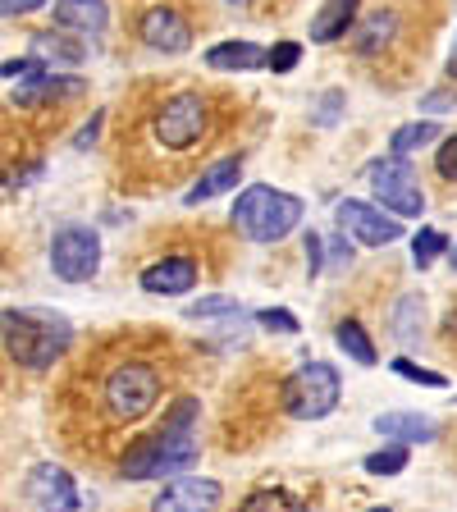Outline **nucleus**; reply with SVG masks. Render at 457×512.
Returning <instances> with one entry per match:
<instances>
[{
	"label": "nucleus",
	"mask_w": 457,
	"mask_h": 512,
	"mask_svg": "<svg viewBox=\"0 0 457 512\" xmlns=\"http://www.w3.org/2000/svg\"><path fill=\"white\" fill-rule=\"evenodd\" d=\"M160 389H165V375L151 362H119L101 384V407L115 421H142L160 403Z\"/></svg>",
	"instance_id": "5"
},
{
	"label": "nucleus",
	"mask_w": 457,
	"mask_h": 512,
	"mask_svg": "<svg viewBox=\"0 0 457 512\" xmlns=\"http://www.w3.org/2000/svg\"><path fill=\"white\" fill-rule=\"evenodd\" d=\"M366 179H371L375 202H380L389 215L416 220V215L426 211V192H421V179H416V170H412V160L407 156H394V151H389V156L371 160Z\"/></svg>",
	"instance_id": "6"
},
{
	"label": "nucleus",
	"mask_w": 457,
	"mask_h": 512,
	"mask_svg": "<svg viewBox=\"0 0 457 512\" xmlns=\"http://www.w3.org/2000/svg\"><path fill=\"white\" fill-rule=\"evenodd\" d=\"M421 316H426L421 298H416V293H407V298L394 307V334H398V339H403V343L421 339Z\"/></svg>",
	"instance_id": "25"
},
{
	"label": "nucleus",
	"mask_w": 457,
	"mask_h": 512,
	"mask_svg": "<svg viewBox=\"0 0 457 512\" xmlns=\"http://www.w3.org/2000/svg\"><path fill=\"white\" fill-rule=\"evenodd\" d=\"M156 142L165 151H192L211 128V101L202 92H179L156 110Z\"/></svg>",
	"instance_id": "7"
},
{
	"label": "nucleus",
	"mask_w": 457,
	"mask_h": 512,
	"mask_svg": "<svg viewBox=\"0 0 457 512\" xmlns=\"http://www.w3.org/2000/svg\"><path fill=\"white\" fill-rule=\"evenodd\" d=\"M448 74L457 78V42H453V55H448Z\"/></svg>",
	"instance_id": "38"
},
{
	"label": "nucleus",
	"mask_w": 457,
	"mask_h": 512,
	"mask_svg": "<svg viewBox=\"0 0 457 512\" xmlns=\"http://www.w3.org/2000/svg\"><path fill=\"white\" fill-rule=\"evenodd\" d=\"M238 179H243V156H224V160H215L211 170H202V179L192 183L183 202L202 206V202H211V197H220V192H229Z\"/></svg>",
	"instance_id": "14"
},
{
	"label": "nucleus",
	"mask_w": 457,
	"mask_h": 512,
	"mask_svg": "<svg viewBox=\"0 0 457 512\" xmlns=\"http://www.w3.org/2000/svg\"><path fill=\"white\" fill-rule=\"evenodd\" d=\"M430 142H439V124H435V119H412V124L394 128L389 151H394V156H412V151L430 147Z\"/></svg>",
	"instance_id": "22"
},
{
	"label": "nucleus",
	"mask_w": 457,
	"mask_h": 512,
	"mask_svg": "<svg viewBox=\"0 0 457 512\" xmlns=\"http://www.w3.org/2000/svg\"><path fill=\"white\" fill-rule=\"evenodd\" d=\"M375 430L384 439H398V444H430V439H439L435 421L416 412H384V416H375Z\"/></svg>",
	"instance_id": "15"
},
{
	"label": "nucleus",
	"mask_w": 457,
	"mask_h": 512,
	"mask_svg": "<svg viewBox=\"0 0 457 512\" xmlns=\"http://www.w3.org/2000/svg\"><path fill=\"white\" fill-rule=\"evenodd\" d=\"M206 64L220 69V74H247V69H261V64H266V51L256 42H220L206 51Z\"/></svg>",
	"instance_id": "17"
},
{
	"label": "nucleus",
	"mask_w": 457,
	"mask_h": 512,
	"mask_svg": "<svg viewBox=\"0 0 457 512\" xmlns=\"http://www.w3.org/2000/svg\"><path fill=\"white\" fill-rule=\"evenodd\" d=\"M78 92H83V78L42 74V78H28V83H19L14 101H19V106H37V101H60V96H78Z\"/></svg>",
	"instance_id": "20"
},
{
	"label": "nucleus",
	"mask_w": 457,
	"mask_h": 512,
	"mask_svg": "<svg viewBox=\"0 0 457 512\" xmlns=\"http://www.w3.org/2000/svg\"><path fill=\"white\" fill-rule=\"evenodd\" d=\"M238 512H311V508L298 499V494L279 490V485H261V490L247 494L243 508H238Z\"/></svg>",
	"instance_id": "21"
},
{
	"label": "nucleus",
	"mask_w": 457,
	"mask_h": 512,
	"mask_svg": "<svg viewBox=\"0 0 457 512\" xmlns=\"http://www.w3.org/2000/svg\"><path fill=\"white\" fill-rule=\"evenodd\" d=\"M302 60V46L298 42H279L275 51H266V64H270V74H293Z\"/></svg>",
	"instance_id": "30"
},
{
	"label": "nucleus",
	"mask_w": 457,
	"mask_h": 512,
	"mask_svg": "<svg viewBox=\"0 0 457 512\" xmlns=\"http://www.w3.org/2000/svg\"><path fill=\"white\" fill-rule=\"evenodd\" d=\"M394 375H403V380H412V384H426V389H448V380L439 371H426V366H416L412 357H394Z\"/></svg>",
	"instance_id": "28"
},
{
	"label": "nucleus",
	"mask_w": 457,
	"mask_h": 512,
	"mask_svg": "<svg viewBox=\"0 0 457 512\" xmlns=\"http://www.w3.org/2000/svg\"><path fill=\"white\" fill-rule=\"evenodd\" d=\"M28 499L37 503L42 512H78V485L74 476L64 467H55V462H42V467H32L28 476Z\"/></svg>",
	"instance_id": "11"
},
{
	"label": "nucleus",
	"mask_w": 457,
	"mask_h": 512,
	"mask_svg": "<svg viewBox=\"0 0 457 512\" xmlns=\"http://www.w3.org/2000/svg\"><path fill=\"white\" fill-rule=\"evenodd\" d=\"M197 261L192 256H160L142 270V293H156V298H170V293H188L197 284Z\"/></svg>",
	"instance_id": "13"
},
{
	"label": "nucleus",
	"mask_w": 457,
	"mask_h": 512,
	"mask_svg": "<svg viewBox=\"0 0 457 512\" xmlns=\"http://www.w3.org/2000/svg\"><path fill=\"white\" fill-rule=\"evenodd\" d=\"M197 416H202V403L197 398H179L174 412L165 416V426L156 435L138 439V444L124 453L119 471L124 480H156V476H179L197 462L202 453V439H197Z\"/></svg>",
	"instance_id": "1"
},
{
	"label": "nucleus",
	"mask_w": 457,
	"mask_h": 512,
	"mask_svg": "<svg viewBox=\"0 0 457 512\" xmlns=\"http://www.w3.org/2000/svg\"><path fill=\"white\" fill-rule=\"evenodd\" d=\"M339 106H343V92H325V96H320L316 124H334V119H339Z\"/></svg>",
	"instance_id": "35"
},
{
	"label": "nucleus",
	"mask_w": 457,
	"mask_h": 512,
	"mask_svg": "<svg viewBox=\"0 0 457 512\" xmlns=\"http://www.w3.org/2000/svg\"><path fill=\"white\" fill-rule=\"evenodd\" d=\"M362 467H366V476H398V471H407V444L380 448V453H371Z\"/></svg>",
	"instance_id": "26"
},
{
	"label": "nucleus",
	"mask_w": 457,
	"mask_h": 512,
	"mask_svg": "<svg viewBox=\"0 0 457 512\" xmlns=\"http://www.w3.org/2000/svg\"><path fill=\"white\" fill-rule=\"evenodd\" d=\"M74 330L64 316H51V311L37 307H19V311H0V343L19 366L28 371H46L64 357Z\"/></svg>",
	"instance_id": "2"
},
{
	"label": "nucleus",
	"mask_w": 457,
	"mask_h": 512,
	"mask_svg": "<svg viewBox=\"0 0 457 512\" xmlns=\"http://www.w3.org/2000/svg\"><path fill=\"white\" fill-rule=\"evenodd\" d=\"M448 261H453V270H457V247H453V256H448Z\"/></svg>",
	"instance_id": "39"
},
{
	"label": "nucleus",
	"mask_w": 457,
	"mask_h": 512,
	"mask_svg": "<svg viewBox=\"0 0 457 512\" xmlns=\"http://www.w3.org/2000/svg\"><path fill=\"white\" fill-rule=\"evenodd\" d=\"M224 499V485L211 476H183L156 494L151 512H215Z\"/></svg>",
	"instance_id": "10"
},
{
	"label": "nucleus",
	"mask_w": 457,
	"mask_h": 512,
	"mask_svg": "<svg viewBox=\"0 0 457 512\" xmlns=\"http://www.w3.org/2000/svg\"><path fill=\"white\" fill-rule=\"evenodd\" d=\"M366 512H389V508H366Z\"/></svg>",
	"instance_id": "40"
},
{
	"label": "nucleus",
	"mask_w": 457,
	"mask_h": 512,
	"mask_svg": "<svg viewBox=\"0 0 457 512\" xmlns=\"http://www.w3.org/2000/svg\"><path fill=\"white\" fill-rule=\"evenodd\" d=\"M96 128H101V115H96V119H92V124H87V128H83V133H78V147H87V142H92V138H96Z\"/></svg>",
	"instance_id": "37"
},
{
	"label": "nucleus",
	"mask_w": 457,
	"mask_h": 512,
	"mask_svg": "<svg viewBox=\"0 0 457 512\" xmlns=\"http://www.w3.org/2000/svg\"><path fill=\"white\" fill-rule=\"evenodd\" d=\"M202 316H243L238 298H202L188 307V320H202Z\"/></svg>",
	"instance_id": "29"
},
{
	"label": "nucleus",
	"mask_w": 457,
	"mask_h": 512,
	"mask_svg": "<svg viewBox=\"0 0 457 512\" xmlns=\"http://www.w3.org/2000/svg\"><path fill=\"white\" fill-rule=\"evenodd\" d=\"M229 5H247V0H229Z\"/></svg>",
	"instance_id": "41"
},
{
	"label": "nucleus",
	"mask_w": 457,
	"mask_h": 512,
	"mask_svg": "<svg viewBox=\"0 0 457 512\" xmlns=\"http://www.w3.org/2000/svg\"><path fill=\"white\" fill-rule=\"evenodd\" d=\"M302 197H293V192H279V188H266V183H252V188L238 192L234 202V229L243 238H252V243L270 247V243H284L293 229L302 224Z\"/></svg>",
	"instance_id": "3"
},
{
	"label": "nucleus",
	"mask_w": 457,
	"mask_h": 512,
	"mask_svg": "<svg viewBox=\"0 0 457 512\" xmlns=\"http://www.w3.org/2000/svg\"><path fill=\"white\" fill-rule=\"evenodd\" d=\"M46 0H0V19H19V14L42 10Z\"/></svg>",
	"instance_id": "34"
},
{
	"label": "nucleus",
	"mask_w": 457,
	"mask_h": 512,
	"mask_svg": "<svg viewBox=\"0 0 457 512\" xmlns=\"http://www.w3.org/2000/svg\"><path fill=\"white\" fill-rule=\"evenodd\" d=\"M320 270H325V243H320V234H307V275L316 279Z\"/></svg>",
	"instance_id": "33"
},
{
	"label": "nucleus",
	"mask_w": 457,
	"mask_h": 512,
	"mask_svg": "<svg viewBox=\"0 0 457 512\" xmlns=\"http://www.w3.org/2000/svg\"><path fill=\"white\" fill-rule=\"evenodd\" d=\"M51 270L64 284H87L101 270V238L87 224H60L51 238Z\"/></svg>",
	"instance_id": "8"
},
{
	"label": "nucleus",
	"mask_w": 457,
	"mask_h": 512,
	"mask_svg": "<svg viewBox=\"0 0 457 512\" xmlns=\"http://www.w3.org/2000/svg\"><path fill=\"white\" fill-rule=\"evenodd\" d=\"M444 252H448V238L439 234V229H421V234L412 238V261H416L421 270H426L435 256H444Z\"/></svg>",
	"instance_id": "27"
},
{
	"label": "nucleus",
	"mask_w": 457,
	"mask_h": 512,
	"mask_svg": "<svg viewBox=\"0 0 457 512\" xmlns=\"http://www.w3.org/2000/svg\"><path fill=\"white\" fill-rule=\"evenodd\" d=\"M352 19H357V0H325L320 14L311 19V42H339V37H348Z\"/></svg>",
	"instance_id": "18"
},
{
	"label": "nucleus",
	"mask_w": 457,
	"mask_h": 512,
	"mask_svg": "<svg viewBox=\"0 0 457 512\" xmlns=\"http://www.w3.org/2000/svg\"><path fill=\"white\" fill-rule=\"evenodd\" d=\"M138 32H142V42H147L151 51H165V55H183L192 46L188 19H183L179 10H170V5H156V10L142 14Z\"/></svg>",
	"instance_id": "12"
},
{
	"label": "nucleus",
	"mask_w": 457,
	"mask_h": 512,
	"mask_svg": "<svg viewBox=\"0 0 457 512\" xmlns=\"http://www.w3.org/2000/svg\"><path fill=\"white\" fill-rule=\"evenodd\" d=\"M343 398V380L330 362H302L298 371L279 384V407L293 421H325Z\"/></svg>",
	"instance_id": "4"
},
{
	"label": "nucleus",
	"mask_w": 457,
	"mask_h": 512,
	"mask_svg": "<svg viewBox=\"0 0 457 512\" xmlns=\"http://www.w3.org/2000/svg\"><path fill=\"white\" fill-rule=\"evenodd\" d=\"M55 23L96 37V32H106L110 10H106V0H55Z\"/></svg>",
	"instance_id": "16"
},
{
	"label": "nucleus",
	"mask_w": 457,
	"mask_h": 512,
	"mask_svg": "<svg viewBox=\"0 0 457 512\" xmlns=\"http://www.w3.org/2000/svg\"><path fill=\"white\" fill-rule=\"evenodd\" d=\"M334 220H339V234L357 238V243H366V247H389V243H398V238H403V220H394L384 206L357 202V197L339 202Z\"/></svg>",
	"instance_id": "9"
},
{
	"label": "nucleus",
	"mask_w": 457,
	"mask_h": 512,
	"mask_svg": "<svg viewBox=\"0 0 457 512\" xmlns=\"http://www.w3.org/2000/svg\"><path fill=\"white\" fill-rule=\"evenodd\" d=\"M334 343H339V348L348 352L357 366H375V362H380V357H375L371 334H366L357 320H339V330H334Z\"/></svg>",
	"instance_id": "23"
},
{
	"label": "nucleus",
	"mask_w": 457,
	"mask_h": 512,
	"mask_svg": "<svg viewBox=\"0 0 457 512\" xmlns=\"http://www.w3.org/2000/svg\"><path fill=\"white\" fill-rule=\"evenodd\" d=\"M435 170H439V179H448V183H457V133L444 142V147L435 151Z\"/></svg>",
	"instance_id": "32"
},
{
	"label": "nucleus",
	"mask_w": 457,
	"mask_h": 512,
	"mask_svg": "<svg viewBox=\"0 0 457 512\" xmlns=\"http://www.w3.org/2000/svg\"><path fill=\"white\" fill-rule=\"evenodd\" d=\"M343 261H352V243H348V234H339V238H334V247H330V266H343Z\"/></svg>",
	"instance_id": "36"
},
{
	"label": "nucleus",
	"mask_w": 457,
	"mask_h": 512,
	"mask_svg": "<svg viewBox=\"0 0 457 512\" xmlns=\"http://www.w3.org/2000/svg\"><path fill=\"white\" fill-rule=\"evenodd\" d=\"M256 325H266L270 334H298V316L284 307H266V311H256Z\"/></svg>",
	"instance_id": "31"
},
{
	"label": "nucleus",
	"mask_w": 457,
	"mask_h": 512,
	"mask_svg": "<svg viewBox=\"0 0 457 512\" xmlns=\"http://www.w3.org/2000/svg\"><path fill=\"white\" fill-rule=\"evenodd\" d=\"M32 55H37V60H60V64H78L83 60V46L78 42H64V37H55V32H37V37H32Z\"/></svg>",
	"instance_id": "24"
},
{
	"label": "nucleus",
	"mask_w": 457,
	"mask_h": 512,
	"mask_svg": "<svg viewBox=\"0 0 457 512\" xmlns=\"http://www.w3.org/2000/svg\"><path fill=\"white\" fill-rule=\"evenodd\" d=\"M394 37H398V14L375 10L362 28L352 32V46H357V55H380L384 46H394Z\"/></svg>",
	"instance_id": "19"
}]
</instances>
